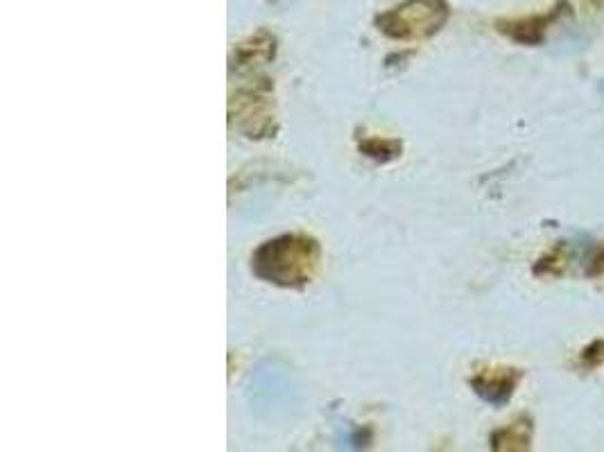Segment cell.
I'll return each instance as SVG.
<instances>
[{
  "instance_id": "6da1fadb",
  "label": "cell",
  "mask_w": 604,
  "mask_h": 452,
  "mask_svg": "<svg viewBox=\"0 0 604 452\" xmlns=\"http://www.w3.org/2000/svg\"><path fill=\"white\" fill-rule=\"evenodd\" d=\"M324 249L308 233H281L258 245L249 256L252 274L281 290H304L322 272Z\"/></svg>"
},
{
  "instance_id": "7a4b0ae2",
  "label": "cell",
  "mask_w": 604,
  "mask_h": 452,
  "mask_svg": "<svg viewBox=\"0 0 604 452\" xmlns=\"http://www.w3.org/2000/svg\"><path fill=\"white\" fill-rule=\"evenodd\" d=\"M229 127L249 141H270L279 132L274 80L267 68L229 73Z\"/></svg>"
},
{
  "instance_id": "3957f363",
  "label": "cell",
  "mask_w": 604,
  "mask_h": 452,
  "mask_svg": "<svg viewBox=\"0 0 604 452\" xmlns=\"http://www.w3.org/2000/svg\"><path fill=\"white\" fill-rule=\"evenodd\" d=\"M451 19L446 0H403L392 10L376 16V28L392 41H426Z\"/></svg>"
},
{
  "instance_id": "277c9868",
  "label": "cell",
  "mask_w": 604,
  "mask_h": 452,
  "mask_svg": "<svg viewBox=\"0 0 604 452\" xmlns=\"http://www.w3.org/2000/svg\"><path fill=\"white\" fill-rule=\"evenodd\" d=\"M521 380L523 371L516 367H507V364H480L469 378V385L485 403L503 407L512 401Z\"/></svg>"
},
{
  "instance_id": "5b68a950",
  "label": "cell",
  "mask_w": 604,
  "mask_h": 452,
  "mask_svg": "<svg viewBox=\"0 0 604 452\" xmlns=\"http://www.w3.org/2000/svg\"><path fill=\"white\" fill-rule=\"evenodd\" d=\"M276 37L270 30H258L247 39L238 41L229 55V73L267 68L276 59Z\"/></svg>"
},
{
  "instance_id": "8992f818",
  "label": "cell",
  "mask_w": 604,
  "mask_h": 452,
  "mask_svg": "<svg viewBox=\"0 0 604 452\" xmlns=\"http://www.w3.org/2000/svg\"><path fill=\"white\" fill-rule=\"evenodd\" d=\"M566 3H559L548 12L532 14V16H519V19H500L496 21V30L507 37L509 41L521 43V46H539L546 39V32L559 16L564 14Z\"/></svg>"
},
{
  "instance_id": "52a82bcc",
  "label": "cell",
  "mask_w": 604,
  "mask_h": 452,
  "mask_svg": "<svg viewBox=\"0 0 604 452\" xmlns=\"http://www.w3.org/2000/svg\"><path fill=\"white\" fill-rule=\"evenodd\" d=\"M532 419L530 416H519L512 423L498 428L494 434H491V448L498 452H525L532 448Z\"/></svg>"
},
{
  "instance_id": "ba28073f",
  "label": "cell",
  "mask_w": 604,
  "mask_h": 452,
  "mask_svg": "<svg viewBox=\"0 0 604 452\" xmlns=\"http://www.w3.org/2000/svg\"><path fill=\"white\" fill-rule=\"evenodd\" d=\"M358 150L367 156V159L376 161V163H392L401 156L403 152V143L399 138H390V136H365L362 141H358Z\"/></svg>"
},
{
  "instance_id": "9c48e42d",
  "label": "cell",
  "mask_w": 604,
  "mask_h": 452,
  "mask_svg": "<svg viewBox=\"0 0 604 452\" xmlns=\"http://www.w3.org/2000/svg\"><path fill=\"white\" fill-rule=\"evenodd\" d=\"M568 265V251L559 245L550 251L548 256H543L537 267H534V274L539 276H559L562 274V269Z\"/></svg>"
},
{
  "instance_id": "30bf717a",
  "label": "cell",
  "mask_w": 604,
  "mask_h": 452,
  "mask_svg": "<svg viewBox=\"0 0 604 452\" xmlns=\"http://www.w3.org/2000/svg\"><path fill=\"white\" fill-rule=\"evenodd\" d=\"M580 362H582V367H586V369L604 367V339H595L589 349H584Z\"/></svg>"
},
{
  "instance_id": "8fae6325",
  "label": "cell",
  "mask_w": 604,
  "mask_h": 452,
  "mask_svg": "<svg viewBox=\"0 0 604 452\" xmlns=\"http://www.w3.org/2000/svg\"><path fill=\"white\" fill-rule=\"evenodd\" d=\"M589 276L591 278H604V242L593 251L589 260Z\"/></svg>"
}]
</instances>
